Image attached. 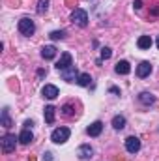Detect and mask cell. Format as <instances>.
I'll return each instance as SVG.
<instances>
[{"label": "cell", "mask_w": 159, "mask_h": 161, "mask_svg": "<svg viewBox=\"0 0 159 161\" xmlns=\"http://www.w3.org/2000/svg\"><path fill=\"white\" fill-rule=\"evenodd\" d=\"M139 101L142 105H152V103H156V96L150 94V92H140L139 94Z\"/></svg>", "instance_id": "9a60e30c"}, {"label": "cell", "mask_w": 159, "mask_h": 161, "mask_svg": "<svg viewBox=\"0 0 159 161\" xmlns=\"http://www.w3.org/2000/svg\"><path fill=\"white\" fill-rule=\"evenodd\" d=\"M114 71L118 75H127L131 71V66H129L127 60H120V62H116V66H114Z\"/></svg>", "instance_id": "4fadbf2b"}, {"label": "cell", "mask_w": 159, "mask_h": 161, "mask_svg": "<svg viewBox=\"0 0 159 161\" xmlns=\"http://www.w3.org/2000/svg\"><path fill=\"white\" fill-rule=\"evenodd\" d=\"M92 154H94V148L90 146V144H82L79 146V150H77V156H79V159H90L92 158Z\"/></svg>", "instance_id": "8fae6325"}, {"label": "cell", "mask_w": 159, "mask_h": 161, "mask_svg": "<svg viewBox=\"0 0 159 161\" xmlns=\"http://www.w3.org/2000/svg\"><path fill=\"white\" fill-rule=\"evenodd\" d=\"M60 75H62V79L68 80V82H77V79H79V71H77V68L75 66H69L68 69H64V71H60Z\"/></svg>", "instance_id": "5b68a950"}, {"label": "cell", "mask_w": 159, "mask_h": 161, "mask_svg": "<svg viewBox=\"0 0 159 161\" xmlns=\"http://www.w3.org/2000/svg\"><path fill=\"white\" fill-rule=\"evenodd\" d=\"M49 38H51V40H64V38H66V30H54V32H51V34H49Z\"/></svg>", "instance_id": "7402d4cb"}, {"label": "cell", "mask_w": 159, "mask_h": 161, "mask_svg": "<svg viewBox=\"0 0 159 161\" xmlns=\"http://www.w3.org/2000/svg\"><path fill=\"white\" fill-rule=\"evenodd\" d=\"M156 43H157V49H159V38H157V41H156Z\"/></svg>", "instance_id": "f546056e"}, {"label": "cell", "mask_w": 159, "mask_h": 161, "mask_svg": "<svg viewBox=\"0 0 159 161\" xmlns=\"http://www.w3.org/2000/svg\"><path fill=\"white\" fill-rule=\"evenodd\" d=\"M62 114H64V116H73V114H75V109L68 103V105H64V107H62Z\"/></svg>", "instance_id": "603a6c76"}, {"label": "cell", "mask_w": 159, "mask_h": 161, "mask_svg": "<svg viewBox=\"0 0 159 161\" xmlns=\"http://www.w3.org/2000/svg\"><path fill=\"white\" fill-rule=\"evenodd\" d=\"M69 135H71L69 127H56V129L51 133V141H52L54 144H64V142L69 139Z\"/></svg>", "instance_id": "7a4b0ae2"}, {"label": "cell", "mask_w": 159, "mask_h": 161, "mask_svg": "<svg viewBox=\"0 0 159 161\" xmlns=\"http://www.w3.org/2000/svg\"><path fill=\"white\" fill-rule=\"evenodd\" d=\"M41 56H43L45 60H52V58L56 56V47H54V45H45V47L41 49Z\"/></svg>", "instance_id": "5bb4252c"}, {"label": "cell", "mask_w": 159, "mask_h": 161, "mask_svg": "<svg viewBox=\"0 0 159 161\" xmlns=\"http://www.w3.org/2000/svg\"><path fill=\"white\" fill-rule=\"evenodd\" d=\"M150 73H152V64H150V62H140V64L137 66V77L144 79V77H148Z\"/></svg>", "instance_id": "ba28073f"}, {"label": "cell", "mask_w": 159, "mask_h": 161, "mask_svg": "<svg viewBox=\"0 0 159 161\" xmlns=\"http://www.w3.org/2000/svg\"><path fill=\"white\" fill-rule=\"evenodd\" d=\"M41 94H43V97H47V99H56V97H58V88H56L54 84H45L43 90H41Z\"/></svg>", "instance_id": "9c48e42d"}, {"label": "cell", "mask_w": 159, "mask_h": 161, "mask_svg": "<svg viewBox=\"0 0 159 161\" xmlns=\"http://www.w3.org/2000/svg\"><path fill=\"white\" fill-rule=\"evenodd\" d=\"M51 156H52V154H51V152H47V154H45V159H47V161H52V158H51Z\"/></svg>", "instance_id": "83f0119b"}, {"label": "cell", "mask_w": 159, "mask_h": 161, "mask_svg": "<svg viewBox=\"0 0 159 161\" xmlns=\"http://www.w3.org/2000/svg\"><path fill=\"white\" fill-rule=\"evenodd\" d=\"M109 92H111V94H120V88H116V86H111V88H109Z\"/></svg>", "instance_id": "484cf974"}, {"label": "cell", "mask_w": 159, "mask_h": 161, "mask_svg": "<svg viewBox=\"0 0 159 161\" xmlns=\"http://www.w3.org/2000/svg\"><path fill=\"white\" fill-rule=\"evenodd\" d=\"M69 66H73V58H71V54H69V53H62L60 60L56 62V69H58V71H64V69H68Z\"/></svg>", "instance_id": "8992f818"}, {"label": "cell", "mask_w": 159, "mask_h": 161, "mask_svg": "<svg viewBox=\"0 0 159 161\" xmlns=\"http://www.w3.org/2000/svg\"><path fill=\"white\" fill-rule=\"evenodd\" d=\"M125 150L129 152V154H137L139 150H140V141H139V137H127L125 139Z\"/></svg>", "instance_id": "52a82bcc"}, {"label": "cell", "mask_w": 159, "mask_h": 161, "mask_svg": "<svg viewBox=\"0 0 159 161\" xmlns=\"http://www.w3.org/2000/svg\"><path fill=\"white\" fill-rule=\"evenodd\" d=\"M32 125H34V122H32V120H26V122H25V127H28V129H32Z\"/></svg>", "instance_id": "4316f807"}, {"label": "cell", "mask_w": 159, "mask_h": 161, "mask_svg": "<svg viewBox=\"0 0 159 161\" xmlns=\"http://www.w3.org/2000/svg\"><path fill=\"white\" fill-rule=\"evenodd\" d=\"M32 141H34V133H32V129L25 127V129L21 131V135H19V142H21V144H30Z\"/></svg>", "instance_id": "7c38bea8"}, {"label": "cell", "mask_w": 159, "mask_h": 161, "mask_svg": "<svg viewBox=\"0 0 159 161\" xmlns=\"http://www.w3.org/2000/svg\"><path fill=\"white\" fill-rule=\"evenodd\" d=\"M71 23L77 25V26H80V28H84V26L88 25V13H86L84 9L77 8V9L71 13Z\"/></svg>", "instance_id": "277c9868"}, {"label": "cell", "mask_w": 159, "mask_h": 161, "mask_svg": "<svg viewBox=\"0 0 159 161\" xmlns=\"http://www.w3.org/2000/svg\"><path fill=\"white\" fill-rule=\"evenodd\" d=\"M152 43H154V41H152L150 36H140V38L137 40V47H139V49H142V51H146V49H150V47H152Z\"/></svg>", "instance_id": "2e32d148"}, {"label": "cell", "mask_w": 159, "mask_h": 161, "mask_svg": "<svg viewBox=\"0 0 159 161\" xmlns=\"http://www.w3.org/2000/svg\"><path fill=\"white\" fill-rule=\"evenodd\" d=\"M17 141H19V139H17L15 135L6 133V135L2 137V141H0V142H2V152H4V154H11V152L15 150V146H17Z\"/></svg>", "instance_id": "3957f363"}, {"label": "cell", "mask_w": 159, "mask_h": 161, "mask_svg": "<svg viewBox=\"0 0 159 161\" xmlns=\"http://www.w3.org/2000/svg\"><path fill=\"white\" fill-rule=\"evenodd\" d=\"M111 56H112L111 47H103V49H101V58H99V60H107V58H111Z\"/></svg>", "instance_id": "cb8c5ba5"}, {"label": "cell", "mask_w": 159, "mask_h": 161, "mask_svg": "<svg viewBox=\"0 0 159 161\" xmlns=\"http://www.w3.org/2000/svg\"><path fill=\"white\" fill-rule=\"evenodd\" d=\"M49 2H51V0H38V9H36V11H38L40 15H43V13L49 9Z\"/></svg>", "instance_id": "44dd1931"}, {"label": "cell", "mask_w": 159, "mask_h": 161, "mask_svg": "<svg viewBox=\"0 0 159 161\" xmlns=\"http://www.w3.org/2000/svg\"><path fill=\"white\" fill-rule=\"evenodd\" d=\"M112 127H114V129H123V127H125V116H122V114L114 116V118H112Z\"/></svg>", "instance_id": "d6986e66"}, {"label": "cell", "mask_w": 159, "mask_h": 161, "mask_svg": "<svg viewBox=\"0 0 159 161\" xmlns=\"http://www.w3.org/2000/svg\"><path fill=\"white\" fill-rule=\"evenodd\" d=\"M17 28H19V32H21L23 36H26V38L34 36V32H36V25H34V21H32L30 17H23V19L17 23Z\"/></svg>", "instance_id": "6da1fadb"}, {"label": "cell", "mask_w": 159, "mask_h": 161, "mask_svg": "<svg viewBox=\"0 0 159 161\" xmlns=\"http://www.w3.org/2000/svg\"><path fill=\"white\" fill-rule=\"evenodd\" d=\"M133 8H135V9H140V8H142V0H135V2H133Z\"/></svg>", "instance_id": "d4e9b609"}, {"label": "cell", "mask_w": 159, "mask_h": 161, "mask_svg": "<svg viewBox=\"0 0 159 161\" xmlns=\"http://www.w3.org/2000/svg\"><path fill=\"white\" fill-rule=\"evenodd\" d=\"M0 120H2V127H6V129H9L13 124H11V118H9V109L8 107H4L2 109V116H0Z\"/></svg>", "instance_id": "e0dca14e"}, {"label": "cell", "mask_w": 159, "mask_h": 161, "mask_svg": "<svg viewBox=\"0 0 159 161\" xmlns=\"http://www.w3.org/2000/svg\"><path fill=\"white\" fill-rule=\"evenodd\" d=\"M54 111H56V109H54L52 105H47V107H45V111H43V114H45V122H47L49 125H51V124H54Z\"/></svg>", "instance_id": "ac0fdd59"}, {"label": "cell", "mask_w": 159, "mask_h": 161, "mask_svg": "<svg viewBox=\"0 0 159 161\" xmlns=\"http://www.w3.org/2000/svg\"><path fill=\"white\" fill-rule=\"evenodd\" d=\"M90 82H92L90 73H80L79 79H77V84H79V86H90Z\"/></svg>", "instance_id": "ffe728a7"}, {"label": "cell", "mask_w": 159, "mask_h": 161, "mask_svg": "<svg viewBox=\"0 0 159 161\" xmlns=\"http://www.w3.org/2000/svg\"><path fill=\"white\" fill-rule=\"evenodd\" d=\"M101 131H103V122H99V120L94 122V124H90L88 129H86V133H88L90 137H99Z\"/></svg>", "instance_id": "30bf717a"}, {"label": "cell", "mask_w": 159, "mask_h": 161, "mask_svg": "<svg viewBox=\"0 0 159 161\" xmlns=\"http://www.w3.org/2000/svg\"><path fill=\"white\" fill-rule=\"evenodd\" d=\"M152 13H154V15H159V8H154V9H152Z\"/></svg>", "instance_id": "f1b7e54d"}]
</instances>
